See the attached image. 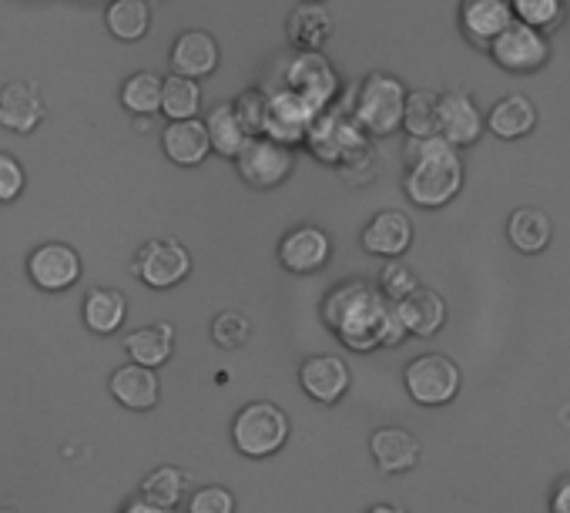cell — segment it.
Masks as SVG:
<instances>
[{
	"label": "cell",
	"mask_w": 570,
	"mask_h": 513,
	"mask_svg": "<svg viewBox=\"0 0 570 513\" xmlns=\"http://www.w3.org/2000/svg\"><path fill=\"white\" fill-rule=\"evenodd\" d=\"M390 313H393V303H386L380 289L370 286L366 279H350L336 286L323 303L326 326L340 336L346 349H356V353H370L383 346Z\"/></svg>",
	"instance_id": "cell-1"
},
{
	"label": "cell",
	"mask_w": 570,
	"mask_h": 513,
	"mask_svg": "<svg viewBox=\"0 0 570 513\" xmlns=\"http://www.w3.org/2000/svg\"><path fill=\"white\" fill-rule=\"evenodd\" d=\"M507 238L517 251L523 255H537L550 245L553 238V221L543 208H533V205H523V208H513L510 221H507Z\"/></svg>",
	"instance_id": "cell-23"
},
{
	"label": "cell",
	"mask_w": 570,
	"mask_h": 513,
	"mask_svg": "<svg viewBox=\"0 0 570 513\" xmlns=\"http://www.w3.org/2000/svg\"><path fill=\"white\" fill-rule=\"evenodd\" d=\"M188 513H235V496L225 486H202L191 493Z\"/></svg>",
	"instance_id": "cell-40"
},
{
	"label": "cell",
	"mask_w": 570,
	"mask_h": 513,
	"mask_svg": "<svg viewBox=\"0 0 570 513\" xmlns=\"http://www.w3.org/2000/svg\"><path fill=\"white\" fill-rule=\"evenodd\" d=\"M121 513H178V510H165V506H151V503H145V500H135V503H128Z\"/></svg>",
	"instance_id": "cell-43"
},
{
	"label": "cell",
	"mask_w": 570,
	"mask_h": 513,
	"mask_svg": "<svg viewBox=\"0 0 570 513\" xmlns=\"http://www.w3.org/2000/svg\"><path fill=\"white\" fill-rule=\"evenodd\" d=\"M436 105H440V95L430 88L406 91L403 128L410 131V138H433L436 135Z\"/></svg>",
	"instance_id": "cell-34"
},
{
	"label": "cell",
	"mask_w": 570,
	"mask_h": 513,
	"mask_svg": "<svg viewBox=\"0 0 570 513\" xmlns=\"http://www.w3.org/2000/svg\"><path fill=\"white\" fill-rule=\"evenodd\" d=\"M248 333H252V323L242 313H235V309H225V313H218L212 319V339L222 349H238L248 339Z\"/></svg>",
	"instance_id": "cell-38"
},
{
	"label": "cell",
	"mask_w": 570,
	"mask_h": 513,
	"mask_svg": "<svg viewBox=\"0 0 570 513\" xmlns=\"http://www.w3.org/2000/svg\"><path fill=\"white\" fill-rule=\"evenodd\" d=\"M487 128H490L497 138H507V141L523 138V135H530V131L537 128V108H533L530 98L510 95V98H503V101L493 105V111H490V118H487Z\"/></svg>",
	"instance_id": "cell-27"
},
{
	"label": "cell",
	"mask_w": 570,
	"mask_h": 513,
	"mask_svg": "<svg viewBox=\"0 0 570 513\" xmlns=\"http://www.w3.org/2000/svg\"><path fill=\"white\" fill-rule=\"evenodd\" d=\"M125 349H128L135 366H145V369L165 366L171 359V349H175V326L158 323V326L135 329L125 336Z\"/></svg>",
	"instance_id": "cell-25"
},
{
	"label": "cell",
	"mask_w": 570,
	"mask_h": 513,
	"mask_svg": "<svg viewBox=\"0 0 570 513\" xmlns=\"http://www.w3.org/2000/svg\"><path fill=\"white\" fill-rule=\"evenodd\" d=\"M403 383H406V393L420 406H446L460 393V369L450 356L426 353L406 366Z\"/></svg>",
	"instance_id": "cell-6"
},
{
	"label": "cell",
	"mask_w": 570,
	"mask_h": 513,
	"mask_svg": "<svg viewBox=\"0 0 570 513\" xmlns=\"http://www.w3.org/2000/svg\"><path fill=\"white\" fill-rule=\"evenodd\" d=\"M299 383L316 403H336L350 389V366L340 356H309L299 369Z\"/></svg>",
	"instance_id": "cell-17"
},
{
	"label": "cell",
	"mask_w": 570,
	"mask_h": 513,
	"mask_svg": "<svg viewBox=\"0 0 570 513\" xmlns=\"http://www.w3.org/2000/svg\"><path fill=\"white\" fill-rule=\"evenodd\" d=\"M161 148L165 155L175 161V165H185V168H195L208 158L212 145H208V131H205V121L198 118H188V121H171L161 135Z\"/></svg>",
	"instance_id": "cell-22"
},
{
	"label": "cell",
	"mask_w": 570,
	"mask_h": 513,
	"mask_svg": "<svg viewBox=\"0 0 570 513\" xmlns=\"http://www.w3.org/2000/svg\"><path fill=\"white\" fill-rule=\"evenodd\" d=\"M463 185V161L450 141L440 135L433 138H410L406 141V195L420 208H443L456 198Z\"/></svg>",
	"instance_id": "cell-2"
},
{
	"label": "cell",
	"mask_w": 570,
	"mask_h": 513,
	"mask_svg": "<svg viewBox=\"0 0 570 513\" xmlns=\"http://www.w3.org/2000/svg\"><path fill=\"white\" fill-rule=\"evenodd\" d=\"M202 108V88L198 81H188V78H165L161 81V111L171 118V121H188L195 118Z\"/></svg>",
	"instance_id": "cell-33"
},
{
	"label": "cell",
	"mask_w": 570,
	"mask_h": 513,
	"mask_svg": "<svg viewBox=\"0 0 570 513\" xmlns=\"http://www.w3.org/2000/svg\"><path fill=\"white\" fill-rule=\"evenodd\" d=\"M105 21L118 41H141L148 34V24H151L148 0H115L105 14Z\"/></svg>",
	"instance_id": "cell-31"
},
{
	"label": "cell",
	"mask_w": 570,
	"mask_h": 513,
	"mask_svg": "<svg viewBox=\"0 0 570 513\" xmlns=\"http://www.w3.org/2000/svg\"><path fill=\"white\" fill-rule=\"evenodd\" d=\"M24 191V168L14 155L0 151V201H14Z\"/></svg>",
	"instance_id": "cell-41"
},
{
	"label": "cell",
	"mask_w": 570,
	"mask_h": 513,
	"mask_svg": "<svg viewBox=\"0 0 570 513\" xmlns=\"http://www.w3.org/2000/svg\"><path fill=\"white\" fill-rule=\"evenodd\" d=\"M309 151L326 161V165H340L346 155L360 151L370 145V135L360 128V121L353 118V101H333L330 108H323L316 115V121L309 125L306 138Z\"/></svg>",
	"instance_id": "cell-3"
},
{
	"label": "cell",
	"mask_w": 570,
	"mask_h": 513,
	"mask_svg": "<svg viewBox=\"0 0 570 513\" xmlns=\"http://www.w3.org/2000/svg\"><path fill=\"white\" fill-rule=\"evenodd\" d=\"M121 105L135 115V118H151L155 111H161V78L151 71H138L125 81L121 88Z\"/></svg>",
	"instance_id": "cell-32"
},
{
	"label": "cell",
	"mask_w": 570,
	"mask_h": 513,
	"mask_svg": "<svg viewBox=\"0 0 570 513\" xmlns=\"http://www.w3.org/2000/svg\"><path fill=\"white\" fill-rule=\"evenodd\" d=\"M0 513H18L14 506H0Z\"/></svg>",
	"instance_id": "cell-45"
},
{
	"label": "cell",
	"mask_w": 570,
	"mask_h": 513,
	"mask_svg": "<svg viewBox=\"0 0 570 513\" xmlns=\"http://www.w3.org/2000/svg\"><path fill=\"white\" fill-rule=\"evenodd\" d=\"M363 248L380 259H400V255L413 245V221L403 211H380L363 228Z\"/></svg>",
	"instance_id": "cell-15"
},
{
	"label": "cell",
	"mask_w": 570,
	"mask_h": 513,
	"mask_svg": "<svg viewBox=\"0 0 570 513\" xmlns=\"http://www.w3.org/2000/svg\"><path fill=\"white\" fill-rule=\"evenodd\" d=\"M403 108H406V88L393 75H370L356 98H353V118L366 135H393L403 128Z\"/></svg>",
	"instance_id": "cell-4"
},
{
	"label": "cell",
	"mask_w": 570,
	"mask_h": 513,
	"mask_svg": "<svg viewBox=\"0 0 570 513\" xmlns=\"http://www.w3.org/2000/svg\"><path fill=\"white\" fill-rule=\"evenodd\" d=\"M111 396L128 410H151L158 403V376L145 366H118L111 373Z\"/></svg>",
	"instance_id": "cell-24"
},
{
	"label": "cell",
	"mask_w": 570,
	"mask_h": 513,
	"mask_svg": "<svg viewBox=\"0 0 570 513\" xmlns=\"http://www.w3.org/2000/svg\"><path fill=\"white\" fill-rule=\"evenodd\" d=\"M289 440V416H285L275 403H248L238 410L232 423V443L238 453L262 460L272 456L275 450Z\"/></svg>",
	"instance_id": "cell-5"
},
{
	"label": "cell",
	"mask_w": 570,
	"mask_h": 513,
	"mask_svg": "<svg viewBox=\"0 0 570 513\" xmlns=\"http://www.w3.org/2000/svg\"><path fill=\"white\" fill-rule=\"evenodd\" d=\"M336 168H340V175H343L350 185H370V181L376 178V171H380V158H376L373 148L366 145V148L346 155Z\"/></svg>",
	"instance_id": "cell-39"
},
{
	"label": "cell",
	"mask_w": 570,
	"mask_h": 513,
	"mask_svg": "<svg viewBox=\"0 0 570 513\" xmlns=\"http://www.w3.org/2000/svg\"><path fill=\"white\" fill-rule=\"evenodd\" d=\"M366 513H406V510L396 506V503H376V506H370Z\"/></svg>",
	"instance_id": "cell-44"
},
{
	"label": "cell",
	"mask_w": 570,
	"mask_h": 513,
	"mask_svg": "<svg viewBox=\"0 0 570 513\" xmlns=\"http://www.w3.org/2000/svg\"><path fill=\"white\" fill-rule=\"evenodd\" d=\"M282 88L296 91L299 98H306L316 111L330 108L340 95V75L333 68V61L323 51H303L289 61L285 68V81Z\"/></svg>",
	"instance_id": "cell-7"
},
{
	"label": "cell",
	"mask_w": 570,
	"mask_h": 513,
	"mask_svg": "<svg viewBox=\"0 0 570 513\" xmlns=\"http://www.w3.org/2000/svg\"><path fill=\"white\" fill-rule=\"evenodd\" d=\"M316 108L306 101V98H299L296 91H289V88H275L272 95H268V115H265V138H272V141H278V145H296V141H303L306 138V131H309V125L316 121Z\"/></svg>",
	"instance_id": "cell-10"
},
{
	"label": "cell",
	"mask_w": 570,
	"mask_h": 513,
	"mask_svg": "<svg viewBox=\"0 0 570 513\" xmlns=\"http://www.w3.org/2000/svg\"><path fill=\"white\" fill-rule=\"evenodd\" d=\"M218 68V45L208 31H185L171 48V71L178 78L198 81Z\"/></svg>",
	"instance_id": "cell-18"
},
{
	"label": "cell",
	"mask_w": 570,
	"mask_h": 513,
	"mask_svg": "<svg viewBox=\"0 0 570 513\" xmlns=\"http://www.w3.org/2000/svg\"><path fill=\"white\" fill-rule=\"evenodd\" d=\"M235 168L242 181H248L252 188H275L293 171V151L265 135L248 138L245 148L235 155Z\"/></svg>",
	"instance_id": "cell-9"
},
{
	"label": "cell",
	"mask_w": 570,
	"mask_h": 513,
	"mask_svg": "<svg viewBox=\"0 0 570 513\" xmlns=\"http://www.w3.org/2000/svg\"><path fill=\"white\" fill-rule=\"evenodd\" d=\"M141 500L151 503V506H165V510H175L185 493H188V473L178 470V466H158L151 470L145 480H141Z\"/></svg>",
	"instance_id": "cell-29"
},
{
	"label": "cell",
	"mask_w": 570,
	"mask_h": 513,
	"mask_svg": "<svg viewBox=\"0 0 570 513\" xmlns=\"http://www.w3.org/2000/svg\"><path fill=\"white\" fill-rule=\"evenodd\" d=\"M285 34H289V41H293V48L299 55L303 51H320L333 38V18L320 4L296 8L289 14V24H285Z\"/></svg>",
	"instance_id": "cell-26"
},
{
	"label": "cell",
	"mask_w": 570,
	"mask_h": 513,
	"mask_svg": "<svg viewBox=\"0 0 570 513\" xmlns=\"http://www.w3.org/2000/svg\"><path fill=\"white\" fill-rule=\"evenodd\" d=\"M490 55L500 68L513 71V75H530L537 68H543L547 61V41L540 31L513 21L503 34H497L490 41Z\"/></svg>",
	"instance_id": "cell-12"
},
{
	"label": "cell",
	"mask_w": 570,
	"mask_h": 513,
	"mask_svg": "<svg viewBox=\"0 0 570 513\" xmlns=\"http://www.w3.org/2000/svg\"><path fill=\"white\" fill-rule=\"evenodd\" d=\"M232 111L238 118V125L245 128L248 138H262L265 135V115H268V91L262 88H248L232 101Z\"/></svg>",
	"instance_id": "cell-35"
},
{
	"label": "cell",
	"mask_w": 570,
	"mask_h": 513,
	"mask_svg": "<svg viewBox=\"0 0 570 513\" xmlns=\"http://www.w3.org/2000/svg\"><path fill=\"white\" fill-rule=\"evenodd\" d=\"M483 131V118L476 101L466 91H446L440 95L436 105V135L443 141H450L453 148L460 145H473Z\"/></svg>",
	"instance_id": "cell-14"
},
{
	"label": "cell",
	"mask_w": 570,
	"mask_h": 513,
	"mask_svg": "<svg viewBox=\"0 0 570 513\" xmlns=\"http://www.w3.org/2000/svg\"><path fill=\"white\" fill-rule=\"evenodd\" d=\"M510 11H513V21L540 31V28H550L560 21L563 0H510Z\"/></svg>",
	"instance_id": "cell-36"
},
{
	"label": "cell",
	"mask_w": 570,
	"mask_h": 513,
	"mask_svg": "<svg viewBox=\"0 0 570 513\" xmlns=\"http://www.w3.org/2000/svg\"><path fill=\"white\" fill-rule=\"evenodd\" d=\"M550 513H570V476H563L550 493Z\"/></svg>",
	"instance_id": "cell-42"
},
{
	"label": "cell",
	"mask_w": 570,
	"mask_h": 513,
	"mask_svg": "<svg viewBox=\"0 0 570 513\" xmlns=\"http://www.w3.org/2000/svg\"><path fill=\"white\" fill-rule=\"evenodd\" d=\"M370 453L383 473H406L420 463V440L410 430L383 426L370 436Z\"/></svg>",
	"instance_id": "cell-19"
},
{
	"label": "cell",
	"mask_w": 570,
	"mask_h": 513,
	"mask_svg": "<svg viewBox=\"0 0 570 513\" xmlns=\"http://www.w3.org/2000/svg\"><path fill=\"white\" fill-rule=\"evenodd\" d=\"M191 273V255L175 238H151L138 248L135 276L148 289H171Z\"/></svg>",
	"instance_id": "cell-8"
},
{
	"label": "cell",
	"mask_w": 570,
	"mask_h": 513,
	"mask_svg": "<svg viewBox=\"0 0 570 513\" xmlns=\"http://www.w3.org/2000/svg\"><path fill=\"white\" fill-rule=\"evenodd\" d=\"M309 4H320V0H309Z\"/></svg>",
	"instance_id": "cell-46"
},
{
	"label": "cell",
	"mask_w": 570,
	"mask_h": 513,
	"mask_svg": "<svg viewBox=\"0 0 570 513\" xmlns=\"http://www.w3.org/2000/svg\"><path fill=\"white\" fill-rule=\"evenodd\" d=\"M330 251H333V241L323 228L316 225H299V228H289L278 241V263L296 273V276H309V273H320L326 263H330Z\"/></svg>",
	"instance_id": "cell-13"
},
{
	"label": "cell",
	"mask_w": 570,
	"mask_h": 513,
	"mask_svg": "<svg viewBox=\"0 0 570 513\" xmlns=\"http://www.w3.org/2000/svg\"><path fill=\"white\" fill-rule=\"evenodd\" d=\"M41 118H45V101H41L38 85L11 81L0 88V125L4 128L28 135L41 125Z\"/></svg>",
	"instance_id": "cell-16"
},
{
	"label": "cell",
	"mask_w": 570,
	"mask_h": 513,
	"mask_svg": "<svg viewBox=\"0 0 570 513\" xmlns=\"http://www.w3.org/2000/svg\"><path fill=\"white\" fill-rule=\"evenodd\" d=\"M28 276L45 293H65L81 279V255L65 241H45L31 251Z\"/></svg>",
	"instance_id": "cell-11"
},
{
	"label": "cell",
	"mask_w": 570,
	"mask_h": 513,
	"mask_svg": "<svg viewBox=\"0 0 570 513\" xmlns=\"http://www.w3.org/2000/svg\"><path fill=\"white\" fill-rule=\"evenodd\" d=\"M460 24H463L466 38L490 48V41L513 24L510 0H463V4H460Z\"/></svg>",
	"instance_id": "cell-20"
},
{
	"label": "cell",
	"mask_w": 570,
	"mask_h": 513,
	"mask_svg": "<svg viewBox=\"0 0 570 513\" xmlns=\"http://www.w3.org/2000/svg\"><path fill=\"white\" fill-rule=\"evenodd\" d=\"M396 316L403 319L406 326V336H433L443 329L446 323V303L440 293L426 289V286H416L406 299L396 303Z\"/></svg>",
	"instance_id": "cell-21"
},
{
	"label": "cell",
	"mask_w": 570,
	"mask_h": 513,
	"mask_svg": "<svg viewBox=\"0 0 570 513\" xmlns=\"http://www.w3.org/2000/svg\"><path fill=\"white\" fill-rule=\"evenodd\" d=\"M420 283H416V273L410 269V266H403V263H386L383 266V273H380V296L386 299V303H400V299H406L413 289H416Z\"/></svg>",
	"instance_id": "cell-37"
},
{
	"label": "cell",
	"mask_w": 570,
	"mask_h": 513,
	"mask_svg": "<svg viewBox=\"0 0 570 513\" xmlns=\"http://www.w3.org/2000/svg\"><path fill=\"white\" fill-rule=\"evenodd\" d=\"M205 131H208L212 151H218V155H225V158H235V155L245 148V141H248V135H245V128L238 125L232 105H215V108L208 111V118H205Z\"/></svg>",
	"instance_id": "cell-30"
},
{
	"label": "cell",
	"mask_w": 570,
	"mask_h": 513,
	"mask_svg": "<svg viewBox=\"0 0 570 513\" xmlns=\"http://www.w3.org/2000/svg\"><path fill=\"white\" fill-rule=\"evenodd\" d=\"M81 316H85V326L98 336H111L121 329L125 316H128V303L121 293L115 289H91L85 296V306H81Z\"/></svg>",
	"instance_id": "cell-28"
}]
</instances>
